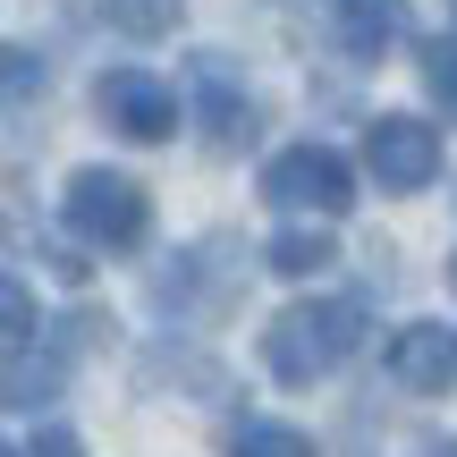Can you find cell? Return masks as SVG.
<instances>
[{"label": "cell", "instance_id": "obj_1", "mask_svg": "<svg viewBox=\"0 0 457 457\" xmlns=\"http://www.w3.org/2000/svg\"><path fill=\"white\" fill-rule=\"evenodd\" d=\"M356 347H364V305L356 296H305V305H288L262 330V364H271V381H288V390L330 381Z\"/></svg>", "mask_w": 457, "mask_h": 457}, {"label": "cell", "instance_id": "obj_2", "mask_svg": "<svg viewBox=\"0 0 457 457\" xmlns=\"http://www.w3.org/2000/svg\"><path fill=\"white\" fill-rule=\"evenodd\" d=\"M262 204L271 212H313V220H339L356 204V170L339 162L330 145H288L262 162Z\"/></svg>", "mask_w": 457, "mask_h": 457}, {"label": "cell", "instance_id": "obj_3", "mask_svg": "<svg viewBox=\"0 0 457 457\" xmlns=\"http://www.w3.org/2000/svg\"><path fill=\"white\" fill-rule=\"evenodd\" d=\"M68 228H77L85 245H136L153 228V204H145V187L128 179V170H77V179H68Z\"/></svg>", "mask_w": 457, "mask_h": 457}, {"label": "cell", "instance_id": "obj_4", "mask_svg": "<svg viewBox=\"0 0 457 457\" xmlns=\"http://www.w3.org/2000/svg\"><path fill=\"white\" fill-rule=\"evenodd\" d=\"M364 170L381 179V195L432 187L441 179V128H424V119H407V111H381L373 128H364Z\"/></svg>", "mask_w": 457, "mask_h": 457}, {"label": "cell", "instance_id": "obj_5", "mask_svg": "<svg viewBox=\"0 0 457 457\" xmlns=\"http://www.w3.org/2000/svg\"><path fill=\"white\" fill-rule=\"evenodd\" d=\"M94 102H102V119H111L128 145H162V136H179V119H187L179 85H162L153 68H111V77L94 85Z\"/></svg>", "mask_w": 457, "mask_h": 457}, {"label": "cell", "instance_id": "obj_6", "mask_svg": "<svg viewBox=\"0 0 457 457\" xmlns=\"http://www.w3.org/2000/svg\"><path fill=\"white\" fill-rule=\"evenodd\" d=\"M381 373H390L398 390H415V398H441L457 381V330L449 322H407L390 339V356H381Z\"/></svg>", "mask_w": 457, "mask_h": 457}, {"label": "cell", "instance_id": "obj_7", "mask_svg": "<svg viewBox=\"0 0 457 457\" xmlns=\"http://www.w3.org/2000/svg\"><path fill=\"white\" fill-rule=\"evenodd\" d=\"M330 34H339L347 60H381L398 43V0H339L330 9Z\"/></svg>", "mask_w": 457, "mask_h": 457}, {"label": "cell", "instance_id": "obj_8", "mask_svg": "<svg viewBox=\"0 0 457 457\" xmlns=\"http://www.w3.org/2000/svg\"><path fill=\"white\" fill-rule=\"evenodd\" d=\"M330 262H339L330 228H279V237L262 245V271H279V279H322Z\"/></svg>", "mask_w": 457, "mask_h": 457}, {"label": "cell", "instance_id": "obj_9", "mask_svg": "<svg viewBox=\"0 0 457 457\" xmlns=\"http://www.w3.org/2000/svg\"><path fill=\"white\" fill-rule=\"evenodd\" d=\"M204 136H212L220 153H237L245 136H254V111L228 94V77H220V68H204Z\"/></svg>", "mask_w": 457, "mask_h": 457}, {"label": "cell", "instance_id": "obj_10", "mask_svg": "<svg viewBox=\"0 0 457 457\" xmlns=\"http://www.w3.org/2000/svg\"><path fill=\"white\" fill-rule=\"evenodd\" d=\"M102 17H111L119 34H145V43H153V34L179 26V0H102Z\"/></svg>", "mask_w": 457, "mask_h": 457}, {"label": "cell", "instance_id": "obj_11", "mask_svg": "<svg viewBox=\"0 0 457 457\" xmlns=\"http://www.w3.org/2000/svg\"><path fill=\"white\" fill-rule=\"evenodd\" d=\"M228 457H313V441H305L296 424H245Z\"/></svg>", "mask_w": 457, "mask_h": 457}, {"label": "cell", "instance_id": "obj_12", "mask_svg": "<svg viewBox=\"0 0 457 457\" xmlns=\"http://www.w3.org/2000/svg\"><path fill=\"white\" fill-rule=\"evenodd\" d=\"M424 94H432V102H441V111L457 119V34L424 43Z\"/></svg>", "mask_w": 457, "mask_h": 457}, {"label": "cell", "instance_id": "obj_13", "mask_svg": "<svg viewBox=\"0 0 457 457\" xmlns=\"http://www.w3.org/2000/svg\"><path fill=\"white\" fill-rule=\"evenodd\" d=\"M0 322H9V356H26V347H34V296L17 288V279L0 288Z\"/></svg>", "mask_w": 457, "mask_h": 457}, {"label": "cell", "instance_id": "obj_14", "mask_svg": "<svg viewBox=\"0 0 457 457\" xmlns=\"http://www.w3.org/2000/svg\"><path fill=\"white\" fill-rule=\"evenodd\" d=\"M26 457H85V449H77V432L51 424V432H34V441H26Z\"/></svg>", "mask_w": 457, "mask_h": 457}, {"label": "cell", "instance_id": "obj_15", "mask_svg": "<svg viewBox=\"0 0 457 457\" xmlns=\"http://www.w3.org/2000/svg\"><path fill=\"white\" fill-rule=\"evenodd\" d=\"M449 279H457V254H449Z\"/></svg>", "mask_w": 457, "mask_h": 457}]
</instances>
